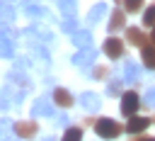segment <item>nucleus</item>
Wrapping results in <instances>:
<instances>
[{
    "label": "nucleus",
    "instance_id": "nucleus-7",
    "mask_svg": "<svg viewBox=\"0 0 155 141\" xmlns=\"http://www.w3.org/2000/svg\"><path fill=\"white\" fill-rule=\"evenodd\" d=\"M94 58H97V51H94V49L90 46V49H80V51H78V53L73 56V63H75V66H82V68H85V66H90V63L94 66Z\"/></svg>",
    "mask_w": 155,
    "mask_h": 141
},
{
    "label": "nucleus",
    "instance_id": "nucleus-9",
    "mask_svg": "<svg viewBox=\"0 0 155 141\" xmlns=\"http://www.w3.org/2000/svg\"><path fill=\"white\" fill-rule=\"evenodd\" d=\"M140 58H143V66L148 70H155V44L140 46Z\"/></svg>",
    "mask_w": 155,
    "mask_h": 141
},
{
    "label": "nucleus",
    "instance_id": "nucleus-11",
    "mask_svg": "<svg viewBox=\"0 0 155 141\" xmlns=\"http://www.w3.org/2000/svg\"><path fill=\"white\" fill-rule=\"evenodd\" d=\"M70 39H73V44L78 46V49H90L92 46V34L85 29V32H75V34H70Z\"/></svg>",
    "mask_w": 155,
    "mask_h": 141
},
{
    "label": "nucleus",
    "instance_id": "nucleus-5",
    "mask_svg": "<svg viewBox=\"0 0 155 141\" xmlns=\"http://www.w3.org/2000/svg\"><path fill=\"white\" fill-rule=\"evenodd\" d=\"M104 53H107L111 61L121 58V56H124V41L116 39V36H109V39L104 41Z\"/></svg>",
    "mask_w": 155,
    "mask_h": 141
},
{
    "label": "nucleus",
    "instance_id": "nucleus-6",
    "mask_svg": "<svg viewBox=\"0 0 155 141\" xmlns=\"http://www.w3.org/2000/svg\"><path fill=\"white\" fill-rule=\"evenodd\" d=\"M53 102H56V107L68 109V107L75 105V97H73V92H68L65 88H56V90H53Z\"/></svg>",
    "mask_w": 155,
    "mask_h": 141
},
{
    "label": "nucleus",
    "instance_id": "nucleus-22",
    "mask_svg": "<svg viewBox=\"0 0 155 141\" xmlns=\"http://www.w3.org/2000/svg\"><path fill=\"white\" fill-rule=\"evenodd\" d=\"M2 56H12V39H10L7 29L2 32Z\"/></svg>",
    "mask_w": 155,
    "mask_h": 141
},
{
    "label": "nucleus",
    "instance_id": "nucleus-3",
    "mask_svg": "<svg viewBox=\"0 0 155 141\" xmlns=\"http://www.w3.org/2000/svg\"><path fill=\"white\" fill-rule=\"evenodd\" d=\"M12 131L17 134V139H34V134L39 131V124L34 119H27V122H15L12 124Z\"/></svg>",
    "mask_w": 155,
    "mask_h": 141
},
{
    "label": "nucleus",
    "instance_id": "nucleus-21",
    "mask_svg": "<svg viewBox=\"0 0 155 141\" xmlns=\"http://www.w3.org/2000/svg\"><path fill=\"white\" fill-rule=\"evenodd\" d=\"M61 29L68 32V34H75V32H78V22H75V17H65L63 24H61Z\"/></svg>",
    "mask_w": 155,
    "mask_h": 141
},
{
    "label": "nucleus",
    "instance_id": "nucleus-26",
    "mask_svg": "<svg viewBox=\"0 0 155 141\" xmlns=\"http://www.w3.org/2000/svg\"><path fill=\"white\" fill-rule=\"evenodd\" d=\"M143 105H145V107H155V88H150V90L145 92V100H143Z\"/></svg>",
    "mask_w": 155,
    "mask_h": 141
},
{
    "label": "nucleus",
    "instance_id": "nucleus-1",
    "mask_svg": "<svg viewBox=\"0 0 155 141\" xmlns=\"http://www.w3.org/2000/svg\"><path fill=\"white\" fill-rule=\"evenodd\" d=\"M94 131H97V136H99V139L114 141V139H119V136L124 134V126H121L116 119L102 117V119H97V124H94Z\"/></svg>",
    "mask_w": 155,
    "mask_h": 141
},
{
    "label": "nucleus",
    "instance_id": "nucleus-25",
    "mask_svg": "<svg viewBox=\"0 0 155 141\" xmlns=\"http://www.w3.org/2000/svg\"><path fill=\"white\" fill-rule=\"evenodd\" d=\"M107 92H109V95H124V92H121V85H119V80H111V83L107 85Z\"/></svg>",
    "mask_w": 155,
    "mask_h": 141
},
{
    "label": "nucleus",
    "instance_id": "nucleus-15",
    "mask_svg": "<svg viewBox=\"0 0 155 141\" xmlns=\"http://www.w3.org/2000/svg\"><path fill=\"white\" fill-rule=\"evenodd\" d=\"M80 100H82L85 109H92V112H97V109H99V97H97V95H92V92H85Z\"/></svg>",
    "mask_w": 155,
    "mask_h": 141
},
{
    "label": "nucleus",
    "instance_id": "nucleus-17",
    "mask_svg": "<svg viewBox=\"0 0 155 141\" xmlns=\"http://www.w3.org/2000/svg\"><path fill=\"white\" fill-rule=\"evenodd\" d=\"M58 10L65 17H75V0H58Z\"/></svg>",
    "mask_w": 155,
    "mask_h": 141
},
{
    "label": "nucleus",
    "instance_id": "nucleus-29",
    "mask_svg": "<svg viewBox=\"0 0 155 141\" xmlns=\"http://www.w3.org/2000/svg\"><path fill=\"white\" fill-rule=\"evenodd\" d=\"M46 141H53V139H46Z\"/></svg>",
    "mask_w": 155,
    "mask_h": 141
},
{
    "label": "nucleus",
    "instance_id": "nucleus-18",
    "mask_svg": "<svg viewBox=\"0 0 155 141\" xmlns=\"http://www.w3.org/2000/svg\"><path fill=\"white\" fill-rule=\"evenodd\" d=\"M24 15H27V17H44V7L27 2V5H24Z\"/></svg>",
    "mask_w": 155,
    "mask_h": 141
},
{
    "label": "nucleus",
    "instance_id": "nucleus-19",
    "mask_svg": "<svg viewBox=\"0 0 155 141\" xmlns=\"http://www.w3.org/2000/svg\"><path fill=\"white\" fill-rule=\"evenodd\" d=\"M92 78H97V80H107L109 78V66H92Z\"/></svg>",
    "mask_w": 155,
    "mask_h": 141
},
{
    "label": "nucleus",
    "instance_id": "nucleus-27",
    "mask_svg": "<svg viewBox=\"0 0 155 141\" xmlns=\"http://www.w3.org/2000/svg\"><path fill=\"white\" fill-rule=\"evenodd\" d=\"M131 141H155V139H153V136H145V134H133Z\"/></svg>",
    "mask_w": 155,
    "mask_h": 141
},
{
    "label": "nucleus",
    "instance_id": "nucleus-23",
    "mask_svg": "<svg viewBox=\"0 0 155 141\" xmlns=\"http://www.w3.org/2000/svg\"><path fill=\"white\" fill-rule=\"evenodd\" d=\"M143 24H145V27H155V5H150V7L145 10V15H143Z\"/></svg>",
    "mask_w": 155,
    "mask_h": 141
},
{
    "label": "nucleus",
    "instance_id": "nucleus-10",
    "mask_svg": "<svg viewBox=\"0 0 155 141\" xmlns=\"http://www.w3.org/2000/svg\"><path fill=\"white\" fill-rule=\"evenodd\" d=\"M126 39H128L133 46H145V41H150L138 27H128V29H126Z\"/></svg>",
    "mask_w": 155,
    "mask_h": 141
},
{
    "label": "nucleus",
    "instance_id": "nucleus-4",
    "mask_svg": "<svg viewBox=\"0 0 155 141\" xmlns=\"http://www.w3.org/2000/svg\"><path fill=\"white\" fill-rule=\"evenodd\" d=\"M150 122H155V119H150V117H138V114H133V117H128V122H126V131L133 136V134H143L148 126H150Z\"/></svg>",
    "mask_w": 155,
    "mask_h": 141
},
{
    "label": "nucleus",
    "instance_id": "nucleus-2",
    "mask_svg": "<svg viewBox=\"0 0 155 141\" xmlns=\"http://www.w3.org/2000/svg\"><path fill=\"white\" fill-rule=\"evenodd\" d=\"M140 105H143V102H140V97H138L133 90H126V92L121 95V114H124V117H133Z\"/></svg>",
    "mask_w": 155,
    "mask_h": 141
},
{
    "label": "nucleus",
    "instance_id": "nucleus-28",
    "mask_svg": "<svg viewBox=\"0 0 155 141\" xmlns=\"http://www.w3.org/2000/svg\"><path fill=\"white\" fill-rule=\"evenodd\" d=\"M150 41L155 44V27H153V34H150Z\"/></svg>",
    "mask_w": 155,
    "mask_h": 141
},
{
    "label": "nucleus",
    "instance_id": "nucleus-16",
    "mask_svg": "<svg viewBox=\"0 0 155 141\" xmlns=\"http://www.w3.org/2000/svg\"><path fill=\"white\" fill-rule=\"evenodd\" d=\"M61 141H82V129L80 126H68Z\"/></svg>",
    "mask_w": 155,
    "mask_h": 141
},
{
    "label": "nucleus",
    "instance_id": "nucleus-8",
    "mask_svg": "<svg viewBox=\"0 0 155 141\" xmlns=\"http://www.w3.org/2000/svg\"><path fill=\"white\" fill-rule=\"evenodd\" d=\"M53 100H36L34 102V107H31V117L36 119V117H48V114H53Z\"/></svg>",
    "mask_w": 155,
    "mask_h": 141
},
{
    "label": "nucleus",
    "instance_id": "nucleus-12",
    "mask_svg": "<svg viewBox=\"0 0 155 141\" xmlns=\"http://www.w3.org/2000/svg\"><path fill=\"white\" fill-rule=\"evenodd\" d=\"M126 27V15L124 10H114L111 12V19H109V32H119Z\"/></svg>",
    "mask_w": 155,
    "mask_h": 141
},
{
    "label": "nucleus",
    "instance_id": "nucleus-14",
    "mask_svg": "<svg viewBox=\"0 0 155 141\" xmlns=\"http://www.w3.org/2000/svg\"><path fill=\"white\" fill-rule=\"evenodd\" d=\"M124 78L131 80V83H138V80H140V70H138V66H136L133 61H128V63L124 66Z\"/></svg>",
    "mask_w": 155,
    "mask_h": 141
},
{
    "label": "nucleus",
    "instance_id": "nucleus-13",
    "mask_svg": "<svg viewBox=\"0 0 155 141\" xmlns=\"http://www.w3.org/2000/svg\"><path fill=\"white\" fill-rule=\"evenodd\" d=\"M104 15H107V5H104V2H97V5L90 10V15H87V22H90V24H94V22H99Z\"/></svg>",
    "mask_w": 155,
    "mask_h": 141
},
{
    "label": "nucleus",
    "instance_id": "nucleus-24",
    "mask_svg": "<svg viewBox=\"0 0 155 141\" xmlns=\"http://www.w3.org/2000/svg\"><path fill=\"white\" fill-rule=\"evenodd\" d=\"M140 5H143V0H124L126 12H138V10H140Z\"/></svg>",
    "mask_w": 155,
    "mask_h": 141
},
{
    "label": "nucleus",
    "instance_id": "nucleus-20",
    "mask_svg": "<svg viewBox=\"0 0 155 141\" xmlns=\"http://www.w3.org/2000/svg\"><path fill=\"white\" fill-rule=\"evenodd\" d=\"M12 19H15V12H12V7H10V2L5 0V2H2V24L7 27V24H10Z\"/></svg>",
    "mask_w": 155,
    "mask_h": 141
}]
</instances>
